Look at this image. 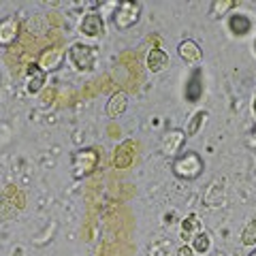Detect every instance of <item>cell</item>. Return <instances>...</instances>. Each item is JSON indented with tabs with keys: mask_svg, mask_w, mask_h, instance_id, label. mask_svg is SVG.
<instances>
[{
	"mask_svg": "<svg viewBox=\"0 0 256 256\" xmlns=\"http://www.w3.org/2000/svg\"><path fill=\"white\" fill-rule=\"evenodd\" d=\"M242 244L246 248H256V220L248 222V226L244 228V233H242Z\"/></svg>",
	"mask_w": 256,
	"mask_h": 256,
	"instance_id": "d6986e66",
	"label": "cell"
},
{
	"mask_svg": "<svg viewBox=\"0 0 256 256\" xmlns=\"http://www.w3.org/2000/svg\"><path fill=\"white\" fill-rule=\"evenodd\" d=\"M64 62V50L62 47H47V50L41 52V56L36 58V66L43 70V73H54L58 70Z\"/></svg>",
	"mask_w": 256,
	"mask_h": 256,
	"instance_id": "8992f818",
	"label": "cell"
},
{
	"mask_svg": "<svg viewBox=\"0 0 256 256\" xmlns=\"http://www.w3.org/2000/svg\"><path fill=\"white\" fill-rule=\"evenodd\" d=\"M190 248L194 250V254H207V252H210V248H212V239H210V235L201 230V233H198V235L190 242Z\"/></svg>",
	"mask_w": 256,
	"mask_h": 256,
	"instance_id": "ac0fdd59",
	"label": "cell"
},
{
	"mask_svg": "<svg viewBox=\"0 0 256 256\" xmlns=\"http://www.w3.org/2000/svg\"><path fill=\"white\" fill-rule=\"evenodd\" d=\"M20 36V22L15 18H2L0 20V47H9Z\"/></svg>",
	"mask_w": 256,
	"mask_h": 256,
	"instance_id": "9c48e42d",
	"label": "cell"
},
{
	"mask_svg": "<svg viewBox=\"0 0 256 256\" xmlns=\"http://www.w3.org/2000/svg\"><path fill=\"white\" fill-rule=\"evenodd\" d=\"M79 32L90 38H100L105 34V22H102L98 13H88V15H84L82 24H79Z\"/></svg>",
	"mask_w": 256,
	"mask_h": 256,
	"instance_id": "52a82bcc",
	"label": "cell"
},
{
	"mask_svg": "<svg viewBox=\"0 0 256 256\" xmlns=\"http://www.w3.org/2000/svg\"><path fill=\"white\" fill-rule=\"evenodd\" d=\"M141 11H143L141 2H132V0L120 2L118 9H116V13H114V24H116V28H118V30H128V28H132L134 24L139 22Z\"/></svg>",
	"mask_w": 256,
	"mask_h": 256,
	"instance_id": "277c9868",
	"label": "cell"
},
{
	"mask_svg": "<svg viewBox=\"0 0 256 256\" xmlns=\"http://www.w3.org/2000/svg\"><path fill=\"white\" fill-rule=\"evenodd\" d=\"M203 94V75L201 70H192L188 82H186V88H184V98H186L188 102H196L198 98H201Z\"/></svg>",
	"mask_w": 256,
	"mask_h": 256,
	"instance_id": "30bf717a",
	"label": "cell"
},
{
	"mask_svg": "<svg viewBox=\"0 0 256 256\" xmlns=\"http://www.w3.org/2000/svg\"><path fill=\"white\" fill-rule=\"evenodd\" d=\"M203 169H205V162L201 154H196V152H184L178 158H173V164H171V171L175 178L186 180V182L201 178Z\"/></svg>",
	"mask_w": 256,
	"mask_h": 256,
	"instance_id": "6da1fadb",
	"label": "cell"
},
{
	"mask_svg": "<svg viewBox=\"0 0 256 256\" xmlns=\"http://www.w3.org/2000/svg\"><path fill=\"white\" fill-rule=\"evenodd\" d=\"M178 54L186 64H198L203 60L201 45H198L196 41H192V38H184V41L178 45Z\"/></svg>",
	"mask_w": 256,
	"mask_h": 256,
	"instance_id": "ba28073f",
	"label": "cell"
},
{
	"mask_svg": "<svg viewBox=\"0 0 256 256\" xmlns=\"http://www.w3.org/2000/svg\"><path fill=\"white\" fill-rule=\"evenodd\" d=\"M235 0H218V2H214L212 4V18L214 20H222V18H226L228 11L230 9H235Z\"/></svg>",
	"mask_w": 256,
	"mask_h": 256,
	"instance_id": "e0dca14e",
	"label": "cell"
},
{
	"mask_svg": "<svg viewBox=\"0 0 256 256\" xmlns=\"http://www.w3.org/2000/svg\"><path fill=\"white\" fill-rule=\"evenodd\" d=\"M207 118H210V114H207L205 109L196 111V114L188 120V126H186V137H196V134L201 132V128L205 126Z\"/></svg>",
	"mask_w": 256,
	"mask_h": 256,
	"instance_id": "2e32d148",
	"label": "cell"
},
{
	"mask_svg": "<svg viewBox=\"0 0 256 256\" xmlns=\"http://www.w3.org/2000/svg\"><path fill=\"white\" fill-rule=\"evenodd\" d=\"M169 64H171V58H169V54H166L162 47H154V50H150V54H148L150 73H162V70L169 68Z\"/></svg>",
	"mask_w": 256,
	"mask_h": 256,
	"instance_id": "7c38bea8",
	"label": "cell"
},
{
	"mask_svg": "<svg viewBox=\"0 0 256 256\" xmlns=\"http://www.w3.org/2000/svg\"><path fill=\"white\" fill-rule=\"evenodd\" d=\"M228 30H230V34H235V36H246L248 32L252 30V20L244 13H233L228 18Z\"/></svg>",
	"mask_w": 256,
	"mask_h": 256,
	"instance_id": "5bb4252c",
	"label": "cell"
},
{
	"mask_svg": "<svg viewBox=\"0 0 256 256\" xmlns=\"http://www.w3.org/2000/svg\"><path fill=\"white\" fill-rule=\"evenodd\" d=\"M252 50H254V54H256V38H254V45H252Z\"/></svg>",
	"mask_w": 256,
	"mask_h": 256,
	"instance_id": "7402d4cb",
	"label": "cell"
},
{
	"mask_svg": "<svg viewBox=\"0 0 256 256\" xmlns=\"http://www.w3.org/2000/svg\"><path fill=\"white\" fill-rule=\"evenodd\" d=\"M214 256H224V254H214Z\"/></svg>",
	"mask_w": 256,
	"mask_h": 256,
	"instance_id": "cb8c5ba5",
	"label": "cell"
},
{
	"mask_svg": "<svg viewBox=\"0 0 256 256\" xmlns=\"http://www.w3.org/2000/svg\"><path fill=\"white\" fill-rule=\"evenodd\" d=\"M201 226H203L201 218H198L196 214H188L186 218H184V222H182V230H180L182 239L184 242H192V239L201 233Z\"/></svg>",
	"mask_w": 256,
	"mask_h": 256,
	"instance_id": "4fadbf2b",
	"label": "cell"
},
{
	"mask_svg": "<svg viewBox=\"0 0 256 256\" xmlns=\"http://www.w3.org/2000/svg\"><path fill=\"white\" fill-rule=\"evenodd\" d=\"M98 160H100V154L98 150L94 148H86V150H79L73 154V160H70V175L75 180H86L96 171L98 166Z\"/></svg>",
	"mask_w": 256,
	"mask_h": 256,
	"instance_id": "7a4b0ae2",
	"label": "cell"
},
{
	"mask_svg": "<svg viewBox=\"0 0 256 256\" xmlns=\"http://www.w3.org/2000/svg\"><path fill=\"white\" fill-rule=\"evenodd\" d=\"M250 256H256V248H254V250H252V254Z\"/></svg>",
	"mask_w": 256,
	"mask_h": 256,
	"instance_id": "603a6c76",
	"label": "cell"
},
{
	"mask_svg": "<svg viewBox=\"0 0 256 256\" xmlns=\"http://www.w3.org/2000/svg\"><path fill=\"white\" fill-rule=\"evenodd\" d=\"M178 256H194V250H192L190 246H182L178 250Z\"/></svg>",
	"mask_w": 256,
	"mask_h": 256,
	"instance_id": "ffe728a7",
	"label": "cell"
},
{
	"mask_svg": "<svg viewBox=\"0 0 256 256\" xmlns=\"http://www.w3.org/2000/svg\"><path fill=\"white\" fill-rule=\"evenodd\" d=\"M45 88V73L36 64L28 66V94H38Z\"/></svg>",
	"mask_w": 256,
	"mask_h": 256,
	"instance_id": "9a60e30c",
	"label": "cell"
},
{
	"mask_svg": "<svg viewBox=\"0 0 256 256\" xmlns=\"http://www.w3.org/2000/svg\"><path fill=\"white\" fill-rule=\"evenodd\" d=\"M186 132L180 130V128H171V130H166L162 134V141H160V150H162L164 156L169 158H178L180 152L184 148V143H186Z\"/></svg>",
	"mask_w": 256,
	"mask_h": 256,
	"instance_id": "5b68a950",
	"label": "cell"
},
{
	"mask_svg": "<svg viewBox=\"0 0 256 256\" xmlns=\"http://www.w3.org/2000/svg\"><path fill=\"white\" fill-rule=\"evenodd\" d=\"M126 109H128V94L120 90V92L109 96V100H107V105H105V114L111 120H116L120 116H124Z\"/></svg>",
	"mask_w": 256,
	"mask_h": 256,
	"instance_id": "8fae6325",
	"label": "cell"
},
{
	"mask_svg": "<svg viewBox=\"0 0 256 256\" xmlns=\"http://www.w3.org/2000/svg\"><path fill=\"white\" fill-rule=\"evenodd\" d=\"M96 58H98L96 50H94V47H90V45H86V43H75V45L68 50V60H70V64H73L77 70H82V73L94 70Z\"/></svg>",
	"mask_w": 256,
	"mask_h": 256,
	"instance_id": "3957f363",
	"label": "cell"
},
{
	"mask_svg": "<svg viewBox=\"0 0 256 256\" xmlns=\"http://www.w3.org/2000/svg\"><path fill=\"white\" fill-rule=\"evenodd\" d=\"M252 107H254V116H256V96H254V102H252Z\"/></svg>",
	"mask_w": 256,
	"mask_h": 256,
	"instance_id": "44dd1931",
	"label": "cell"
}]
</instances>
